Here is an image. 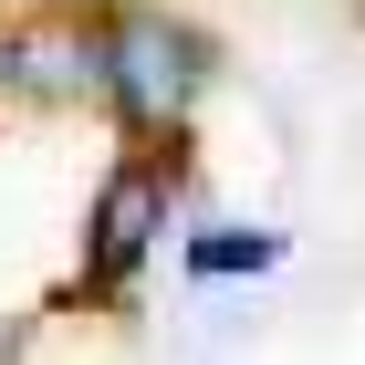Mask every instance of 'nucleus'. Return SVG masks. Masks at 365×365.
I'll return each mask as SVG.
<instances>
[{
  "mask_svg": "<svg viewBox=\"0 0 365 365\" xmlns=\"http://www.w3.org/2000/svg\"><path fill=\"white\" fill-rule=\"evenodd\" d=\"M209 84V42L168 11H115L105 31V94L125 105V125H178L188 94Z\"/></svg>",
  "mask_w": 365,
  "mask_h": 365,
  "instance_id": "1",
  "label": "nucleus"
},
{
  "mask_svg": "<svg viewBox=\"0 0 365 365\" xmlns=\"http://www.w3.org/2000/svg\"><path fill=\"white\" fill-rule=\"evenodd\" d=\"M0 84H11V53H0Z\"/></svg>",
  "mask_w": 365,
  "mask_h": 365,
  "instance_id": "5",
  "label": "nucleus"
},
{
  "mask_svg": "<svg viewBox=\"0 0 365 365\" xmlns=\"http://www.w3.org/2000/svg\"><path fill=\"white\" fill-rule=\"evenodd\" d=\"M157 230H168V178L146 157H125L105 178V198H94V220H84V292H125V272L146 261Z\"/></svg>",
  "mask_w": 365,
  "mask_h": 365,
  "instance_id": "2",
  "label": "nucleus"
},
{
  "mask_svg": "<svg viewBox=\"0 0 365 365\" xmlns=\"http://www.w3.org/2000/svg\"><path fill=\"white\" fill-rule=\"evenodd\" d=\"M11 84L31 94H105V42H73V31H42L11 53Z\"/></svg>",
  "mask_w": 365,
  "mask_h": 365,
  "instance_id": "3",
  "label": "nucleus"
},
{
  "mask_svg": "<svg viewBox=\"0 0 365 365\" xmlns=\"http://www.w3.org/2000/svg\"><path fill=\"white\" fill-rule=\"evenodd\" d=\"M272 261H282V230H198V240H188V272H198V282L272 272Z\"/></svg>",
  "mask_w": 365,
  "mask_h": 365,
  "instance_id": "4",
  "label": "nucleus"
}]
</instances>
